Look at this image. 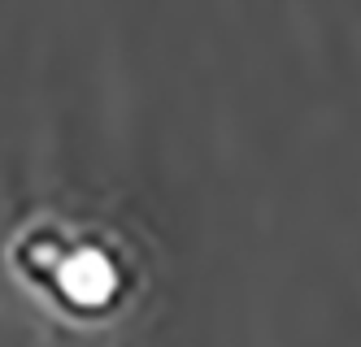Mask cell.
<instances>
[{
	"label": "cell",
	"instance_id": "6da1fadb",
	"mask_svg": "<svg viewBox=\"0 0 361 347\" xmlns=\"http://www.w3.org/2000/svg\"><path fill=\"white\" fill-rule=\"evenodd\" d=\"M31 278L53 291L57 304H66L70 313H83V317L109 313L118 304V296H122V270L105 248L100 244L61 248L53 234L44 239V265Z\"/></svg>",
	"mask_w": 361,
	"mask_h": 347
}]
</instances>
